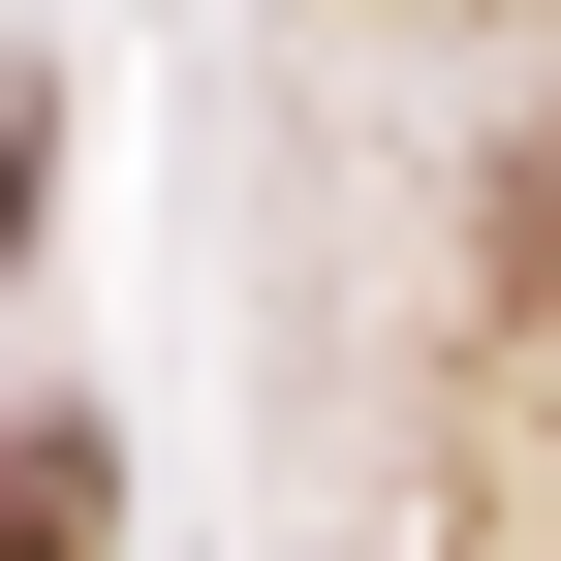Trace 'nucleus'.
Segmentation results:
<instances>
[{
	"instance_id": "1",
	"label": "nucleus",
	"mask_w": 561,
	"mask_h": 561,
	"mask_svg": "<svg viewBox=\"0 0 561 561\" xmlns=\"http://www.w3.org/2000/svg\"><path fill=\"white\" fill-rule=\"evenodd\" d=\"M0 561H125V500H94V437H62V405L0 437Z\"/></svg>"
}]
</instances>
